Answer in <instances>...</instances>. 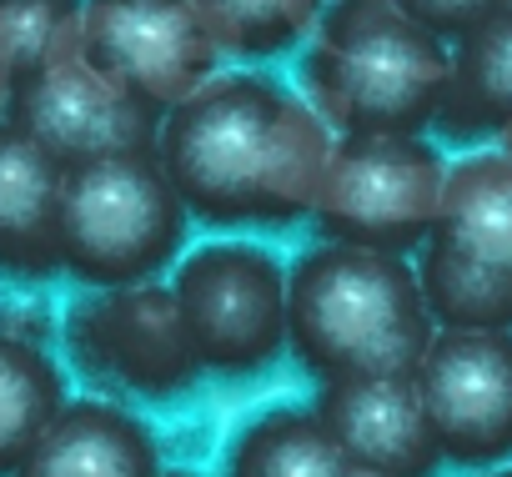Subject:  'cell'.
Returning <instances> with one entry per match:
<instances>
[{
    "label": "cell",
    "instance_id": "cb8c5ba5",
    "mask_svg": "<svg viewBox=\"0 0 512 477\" xmlns=\"http://www.w3.org/2000/svg\"><path fill=\"white\" fill-rule=\"evenodd\" d=\"M482 477H512V467H487Z\"/></svg>",
    "mask_w": 512,
    "mask_h": 477
},
{
    "label": "cell",
    "instance_id": "9c48e42d",
    "mask_svg": "<svg viewBox=\"0 0 512 477\" xmlns=\"http://www.w3.org/2000/svg\"><path fill=\"white\" fill-rule=\"evenodd\" d=\"M412 377L442 462H512V332H432Z\"/></svg>",
    "mask_w": 512,
    "mask_h": 477
},
{
    "label": "cell",
    "instance_id": "ffe728a7",
    "mask_svg": "<svg viewBox=\"0 0 512 477\" xmlns=\"http://www.w3.org/2000/svg\"><path fill=\"white\" fill-rule=\"evenodd\" d=\"M81 26V0H0V96L11 101V91L76 46Z\"/></svg>",
    "mask_w": 512,
    "mask_h": 477
},
{
    "label": "cell",
    "instance_id": "8992f818",
    "mask_svg": "<svg viewBox=\"0 0 512 477\" xmlns=\"http://www.w3.org/2000/svg\"><path fill=\"white\" fill-rule=\"evenodd\" d=\"M442 176L447 161L427 136L407 131L337 136L312 201L317 236L412 257L432 236Z\"/></svg>",
    "mask_w": 512,
    "mask_h": 477
},
{
    "label": "cell",
    "instance_id": "ba28073f",
    "mask_svg": "<svg viewBox=\"0 0 512 477\" xmlns=\"http://www.w3.org/2000/svg\"><path fill=\"white\" fill-rule=\"evenodd\" d=\"M76 46L111 86L156 116L221 66L196 0H81Z\"/></svg>",
    "mask_w": 512,
    "mask_h": 477
},
{
    "label": "cell",
    "instance_id": "6da1fadb",
    "mask_svg": "<svg viewBox=\"0 0 512 477\" xmlns=\"http://www.w3.org/2000/svg\"><path fill=\"white\" fill-rule=\"evenodd\" d=\"M332 126L272 71H211L156 126V161L206 226H292L312 216Z\"/></svg>",
    "mask_w": 512,
    "mask_h": 477
},
{
    "label": "cell",
    "instance_id": "52a82bcc",
    "mask_svg": "<svg viewBox=\"0 0 512 477\" xmlns=\"http://www.w3.org/2000/svg\"><path fill=\"white\" fill-rule=\"evenodd\" d=\"M66 352L91 382L151 407L181 402L201 382V362L161 277L126 287H81L66 312Z\"/></svg>",
    "mask_w": 512,
    "mask_h": 477
},
{
    "label": "cell",
    "instance_id": "44dd1931",
    "mask_svg": "<svg viewBox=\"0 0 512 477\" xmlns=\"http://www.w3.org/2000/svg\"><path fill=\"white\" fill-rule=\"evenodd\" d=\"M397 6L417 21V26H427L432 36H442V41H457L467 26H477L497 0H397Z\"/></svg>",
    "mask_w": 512,
    "mask_h": 477
},
{
    "label": "cell",
    "instance_id": "d6986e66",
    "mask_svg": "<svg viewBox=\"0 0 512 477\" xmlns=\"http://www.w3.org/2000/svg\"><path fill=\"white\" fill-rule=\"evenodd\" d=\"M327 0H196V11L221 56L236 61H272L297 51Z\"/></svg>",
    "mask_w": 512,
    "mask_h": 477
},
{
    "label": "cell",
    "instance_id": "7a4b0ae2",
    "mask_svg": "<svg viewBox=\"0 0 512 477\" xmlns=\"http://www.w3.org/2000/svg\"><path fill=\"white\" fill-rule=\"evenodd\" d=\"M432 332L412 257L317 236L287 262V352L317 382L412 372Z\"/></svg>",
    "mask_w": 512,
    "mask_h": 477
},
{
    "label": "cell",
    "instance_id": "30bf717a",
    "mask_svg": "<svg viewBox=\"0 0 512 477\" xmlns=\"http://www.w3.org/2000/svg\"><path fill=\"white\" fill-rule=\"evenodd\" d=\"M6 116L26 126L66 166L116 156V151H146L156 146V126H161V116L136 96H126L121 86H111L81 56V46H66L61 56L36 66L11 91Z\"/></svg>",
    "mask_w": 512,
    "mask_h": 477
},
{
    "label": "cell",
    "instance_id": "3957f363",
    "mask_svg": "<svg viewBox=\"0 0 512 477\" xmlns=\"http://www.w3.org/2000/svg\"><path fill=\"white\" fill-rule=\"evenodd\" d=\"M302 46V96L332 136H422L437 121L447 41L417 26L397 0H327Z\"/></svg>",
    "mask_w": 512,
    "mask_h": 477
},
{
    "label": "cell",
    "instance_id": "484cf974",
    "mask_svg": "<svg viewBox=\"0 0 512 477\" xmlns=\"http://www.w3.org/2000/svg\"><path fill=\"white\" fill-rule=\"evenodd\" d=\"M0 111H6V96H0Z\"/></svg>",
    "mask_w": 512,
    "mask_h": 477
},
{
    "label": "cell",
    "instance_id": "9a60e30c",
    "mask_svg": "<svg viewBox=\"0 0 512 477\" xmlns=\"http://www.w3.org/2000/svg\"><path fill=\"white\" fill-rule=\"evenodd\" d=\"M432 242L512 272V156L502 146L447 161Z\"/></svg>",
    "mask_w": 512,
    "mask_h": 477
},
{
    "label": "cell",
    "instance_id": "e0dca14e",
    "mask_svg": "<svg viewBox=\"0 0 512 477\" xmlns=\"http://www.w3.org/2000/svg\"><path fill=\"white\" fill-rule=\"evenodd\" d=\"M347 457L312 407L282 402L256 412L226 452V477H342Z\"/></svg>",
    "mask_w": 512,
    "mask_h": 477
},
{
    "label": "cell",
    "instance_id": "8fae6325",
    "mask_svg": "<svg viewBox=\"0 0 512 477\" xmlns=\"http://www.w3.org/2000/svg\"><path fill=\"white\" fill-rule=\"evenodd\" d=\"M312 412L337 437L352 467H382L402 477H432L442 467L412 372L322 382Z\"/></svg>",
    "mask_w": 512,
    "mask_h": 477
},
{
    "label": "cell",
    "instance_id": "603a6c76",
    "mask_svg": "<svg viewBox=\"0 0 512 477\" xmlns=\"http://www.w3.org/2000/svg\"><path fill=\"white\" fill-rule=\"evenodd\" d=\"M497 141H502V151H507V156H512V121H507V126H502V136H497Z\"/></svg>",
    "mask_w": 512,
    "mask_h": 477
},
{
    "label": "cell",
    "instance_id": "ac0fdd59",
    "mask_svg": "<svg viewBox=\"0 0 512 477\" xmlns=\"http://www.w3.org/2000/svg\"><path fill=\"white\" fill-rule=\"evenodd\" d=\"M66 402V372L46 342L0 327V477H11L31 442Z\"/></svg>",
    "mask_w": 512,
    "mask_h": 477
},
{
    "label": "cell",
    "instance_id": "4fadbf2b",
    "mask_svg": "<svg viewBox=\"0 0 512 477\" xmlns=\"http://www.w3.org/2000/svg\"><path fill=\"white\" fill-rule=\"evenodd\" d=\"M11 477H161V447L126 402L66 397Z\"/></svg>",
    "mask_w": 512,
    "mask_h": 477
},
{
    "label": "cell",
    "instance_id": "5b68a950",
    "mask_svg": "<svg viewBox=\"0 0 512 477\" xmlns=\"http://www.w3.org/2000/svg\"><path fill=\"white\" fill-rule=\"evenodd\" d=\"M166 287L201 372L262 377L287 357V262L272 247L216 236L176 257Z\"/></svg>",
    "mask_w": 512,
    "mask_h": 477
},
{
    "label": "cell",
    "instance_id": "277c9868",
    "mask_svg": "<svg viewBox=\"0 0 512 477\" xmlns=\"http://www.w3.org/2000/svg\"><path fill=\"white\" fill-rule=\"evenodd\" d=\"M191 211L156 151H116L66 166L61 181V277L76 287L151 282L186 252Z\"/></svg>",
    "mask_w": 512,
    "mask_h": 477
},
{
    "label": "cell",
    "instance_id": "7c38bea8",
    "mask_svg": "<svg viewBox=\"0 0 512 477\" xmlns=\"http://www.w3.org/2000/svg\"><path fill=\"white\" fill-rule=\"evenodd\" d=\"M61 181L66 161H56L26 126L0 111V277L41 287L61 277Z\"/></svg>",
    "mask_w": 512,
    "mask_h": 477
},
{
    "label": "cell",
    "instance_id": "4316f807",
    "mask_svg": "<svg viewBox=\"0 0 512 477\" xmlns=\"http://www.w3.org/2000/svg\"><path fill=\"white\" fill-rule=\"evenodd\" d=\"M502 6H512V0H502Z\"/></svg>",
    "mask_w": 512,
    "mask_h": 477
},
{
    "label": "cell",
    "instance_id": "7402d4cb",
    "mask_svg": "<svg viewBox=\"0 0 512 477\" xmlns=\"http://www.w3.org/2000/svg\"><path fill=\"white\" fill-rule=\"evenodd\" d=\"M342 477H402V472H382V467H352L347 462V472Z\"/></svg>",
    "mask_w": 512,
    "mask_h": 477
},
{
    "label": "cell",
    "instance_id": "d4e9b609",
    "mask_svg": "<svg viewBox=\"0 0 512 477\" xmlns=\"http://www.w3.org/2000/svg\"><path fill=\"white\" fill-rule=\"evenodd\" d=\"M161 477H191V472H166V467H161Z\"/></svg>",
    "mask_w": 512,
    "mask_h": 477
},
{
    "label": "cell",
    "instance_id": "2e32d148",
    "mask_svg": "<svg viewBox=\"0 0 512 477\" xmlns=\"http://www.w3.org/2000/svg\"><path fill=\"white\" fill-rule=\"evenodd\" d=\"M417 292L437 332H512V272L472 262L442 242L412 252Z\"/></svg>",
    "mask_w": 512,
    "mask_h": 477
},
{
    "label": "cell",
    "instance_id": "5bb4252c",
    "mask_svg": "<svg viewBox=\"0 0 512 477\" xmlns=\"http://www.w3.org/2000/svg\"><path fill=\"white\" fill-rule=\"evenodd\" d=\"M512 121V6H497L447 41V86L437 106V131L457 146L502 136Z\"/></svg>",
    "mask_w": 512,
    "mask_h": 477
}]
</instances>
